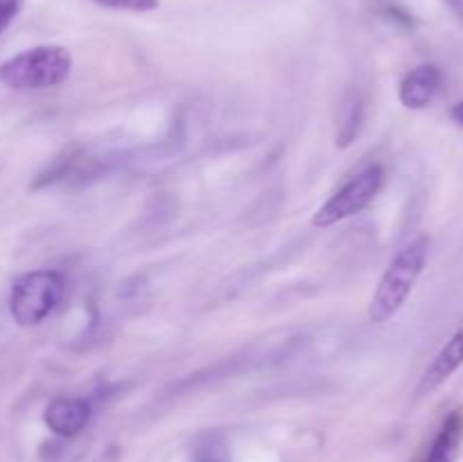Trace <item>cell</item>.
Masks as SVG:
<instances>
[{"label":"cell","mask_w":463,"mask_h":462,"mask_svg":"<svg viewBox=\"0 0 463 462\" xmlns=\"http://www.w3.org/2000/svg\"><path fill=\"white\" fill-rule=\"evenodd\" d=\"M430 258V236L419 234L411 238L401 252L393 256L384 274L380 276L375 293L369 303V320L375 324H384L398 315L407 299L414 293L416 284H419L420 274H423L425 265Z\"/></svg>","instance_id":"cell-1"},{"label":"cell","mask_w":463,"mask_h":462,"mask_svg":"<svg viewBox=\"0 0 463 462\" xmlns=\"http://www.w3.org/2000/svg\"><path fill=\"white\" fill-rule=\"evenodd\" d=\"M463 365V324L455 333L450 335L446 344L441 347V351L432 358L428 367H425L423 376H420L419 383V397H425V394H432L434 390L441 388L452 374Z\"/></svg>","instance_id":"cell-6"},{"label":"cell","mask_w":463,"mask_h":462,"mask_svg":"<svg viewBox=\"0 0 463 462\" xmlns=\"http://www.w3.org/2000/svg\"><path fill=\"white\" fill-rule=\"evenodd\" d=\"M194 462H224V456H222L215 444H203V447H199Z\"/></svg>","instance_id":"cell-12"},{"label":"cell","mask_w":463,"mask_h":462,"mask_svg":"<svg viewBox=\"0 0 463 462\" xmlns=\"http://www.w3.org/2000/svg\"><path fill=\"white\" fill-rule=\"evenodd\" d=\"M72 72V54L63 45H36L0 63V84L14 91H41L63 84Z\"/></svg>","instance_id":"cell-2"},{"label":"cell","mask_w":463,"mask_h":462,"mask_svg":"<svg viewBox=\"0 0 463 462\" xmlns=\"http://www.w3.org/2000/svg\"><path fill=\"white\" fill-rule=\"evenodd\" d=\"M362 120H364V102L357 91H348L339 109L337 125V148H348L360 136Z\"/></svg>","instance_id":"cell-9"},{"label":"cell","mask_w":463,"mask_h":462,"mask_svg":"<svg viewBox=\"0 0 463 462\" xmlns=\"http://www.w3.org/2000/svg\"><path fill=\"white\" fill-rule=\"evenodd\" d=\"M463 438V415L461 410H452L439 426L423 462H455L459 453V444Z\"/></svg>","instance_id":"cell-8"},{"label":"cell","mask_w":463,"mask_h":462,"mask_svg":"<svg viewBox=\"0 0 463 462\" xmlns=\"http://www.w3.org/2000/svg\"><path fill=\"white\" fill-rule=\"evenodd\" d=\"M23 0H0V34L12 25L16 14L21 12Z\"/></svg>","instance_id":"cell-11"},{"label":"cell","mask_w":463,"mask_h":462,"mask_svg":"<svg viewBox=\"0 0 463 462\" xmlns=\"http://www.w3.org/2000/svg\"><path fill=\"white\" fill-rule=\"evenodd\" d=\"M43 419L52 433L61 438H75L89 424L90 403L80 397H57L45 408Z\"/></svg>","instance_id":"cell-7"},{"label":"cell","mask_w":463,"mask_h":462,"mask_svg":"<svg viewBox=\"0 0 463 462\" xmlns=\"http://www.w3.org/2000/svg\"><path fill=\"white\" fill-rule=\"evenodd\" d=\"M450 116H452V120H455V122H459V125L463 127V100H461V102H457L455 107H452Z\"/></svg>","instance_id":"cell-13"},{"label":"cell","mask_w":463,"mask_h":462,"mask_svg":"<svg viewBox=\"0 0 463 462\" xmlns=\"http://www.w3.org/2000/svg\"><path fill=\"white\" fill-rule=\"evenodd\" d=\"M441 82L443 75L434 63H420L402 77L401 86H398V100L405 109L419 111V109L432 104L439 89H441Z\"/></svg>","instance_id":"cell-5"},{"label":"cell","mask_w":463,"mask_h":462,"mask_svg":"<svg viewBox=\"0 0 463 462\" xmlns=\"http://www.w3.org/2000/svg\"><path fill=\"white\" fill-rule=\"evenodd\" d=\"M384 179H387V172L378 163L360 170L317 208V213L312 216V225L326 229V226H333L337 222H344L362 213L378 197V193L384 186Z\"/></svg>","instance_id":"cell-4"},{"label":"cell","mask_w":463,"mask_h":462,"mask_svg":"<svg viewBox=\"0 0 463 462\" xmlns=\"http://www.w3.org/2000/svg\"><path fill=\"white\" fill-rule=\"evenodd\" d=\"M66 284L57 270H34L21 274L9 293V313L18 326H36L61 303Z\"/></svg>","instance_id":"cell-3"},{"label":"cell","mask_w":463,"mask_h":462,"mask_svg":"<svg viewBox=\"0 0 463 462\" xmlns=\"http://www.w3.org/2000/svg\"><path fill=\"white\" fill-rule=\"evenodd\" d=\"M95 3L109 9H120V12H152L161 5L158 0H95Z\"/></svg>","instance_id":"cell-10"}]
</instances>
